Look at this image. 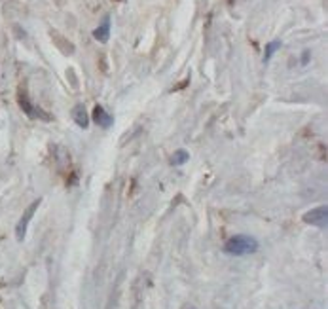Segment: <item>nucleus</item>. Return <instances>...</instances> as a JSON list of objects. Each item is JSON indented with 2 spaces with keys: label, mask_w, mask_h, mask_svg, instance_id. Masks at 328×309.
<instances>
[{
  "label": "nucleus",
  "mask_w": 328,
  "mask_h": 309,
  "mask_svg": "<svg viewBox=\"0 0 328 309\" xmlns=\"http://www.w3.org/2000/svg\"><path fill=\"white\" fill-rule=\"evenodd\" d=\"M258 241L251 235H234L224 245V253L230 256H249L258 251Z\"/></svg>",
  "instance_id": "1"
},
{
  "label": "nucleus",
  "mask_w": 328,
  "mask_h": 309,
  "mask_svg": "<svg viewBox=\"0 0 328 309\" xmlns=\"http://www.w3.org/2000/svg\"><path fill=\"white\" fill-rule=\"evenodd\" d=\"M304 222L311 226H317V228H327L328 209L325 205H319V207H315V209H311V211H308V213L304 215Z\"/></svg>",
  "instance_id": "2"
},
{
  "label": "nucleus",
  "mask_w": 328,
  "mask_h": 309,
  "mask_svg": "<svg viewBox=\"0 0 328 309\" xmlns=\"http://www.w3.org/2000/svg\"><path fill=\"white\" fill-rule=\"evenodd\" d=\"M38 205H40V201H34L32 205L28 207L27 211H25V215L21 216V220H19L17 228H15V235H17L19 241H23V237H25V234H27V226H28V220L34 216V211L38 209Z\"/></svg>",
  "instance_id": "3"
},
{
  "label": "nucleus",
  "mask_w": 328,
  "mask_h": 309,
  "mask_svg": "<svg viewBox=\"0 0 328 309\" xmlns=\"http://www.w3.org/2000/svg\"><path fill=\"white\" fill-rule=\"evenodd\" d=\"M93 122L97 123L99 127H103V129H108V127H110V125L114 123V118L108 112H106V110H104L101 104H97V106L93 108Z\"/></svg>",
  "instance_id": "4"
},
{
  "label": "nucleus",
  "mask_w": 328,
  "mask_h": 309,
  "mask_svg": "<svg viewBox=\"0 0 328 309\" xmlns=\"http://www.w3.org/2000/svg\"><path fill=\"white\" fill-rule=\"evenodd\" d=\"M110 23H112V21L106 15V17L103 19V23L93 30V38L97 42H101V44L108 42V38H110Z\"/></svg>",
  "instance_id": "5"
},
{
  "label": "nucleus",
  "mask_w": 328,
  "mask_h": 309,
  "mask_svg": "<svg viewBox=\"0 0 328 309\" xmlns=\"http://www.w3.org/2000/svg\"><path fill=\"white\" fill-rule=\"evenodd\" d=\"M72 118H74L76 125L82 127V129H85V127L89 125V118H87V112H85L84 104H76L74 110H72Z\"/></svg>",
  "instance_id": "6"
},
{
  "label": "nucleus",
  "mask_w": 328,
  "mask_h": 309,
  "mask_svg": "<svg viewBox=\"0 0 328 309\" xmlns=\"http://www.w3.org/2000/svg\"><path fill=\"white\" fill-rule=\"evenodd\" d=\"M277 49H281V42H279V40H273V42H270V44L266 46V51H264V63H268V61L275 55V51H277Z\"/></svg>",
  "instance_id": "7"
},
{
  "label": "nucleus",
  "mask_w": 328,
  "mask_h": 309,
  "mask_svg": "<svg viewBox=\"0 0 328 309\" xmlns=\"http://www.w3.org/2000/svg\"><path fill=\"white\" fill-rule=\"evenodd\" d=\"M188 159H190V156H188L186 150H177L173 154V158H171V163L173 165H184Z\"/></svg>",
  "instance_id": "8"
},
{
  "label": "nucleus",
  "mask_w": 328,
  "mask_h": 309,
  "mask_svg": "<svg viewBox=\"0 0 328 309\" xmlns=\"http://www.w3.org/2000/svg\"><path fill=\"white\" fill-rule=\"evenodd\" d=\"M308 61H310V51H304V55H302V65H308Z\"/></svg>",
  "instance_id": "9"
},
{
  "label": "nucleus",
  "mask_w": 328,
  "mask_h": 309,
  "mask_svg": "<svg viewBox=\"0 0 328 309\" xmlns=\"http://www.w3.org/2000/svg\"><path fill=\"white\" fill-rule=\"evenodd\" d=\"M184 309H197V308H194V306H186Z\"/></svg>",
  "instance_id": "10"
}]
</instances>
